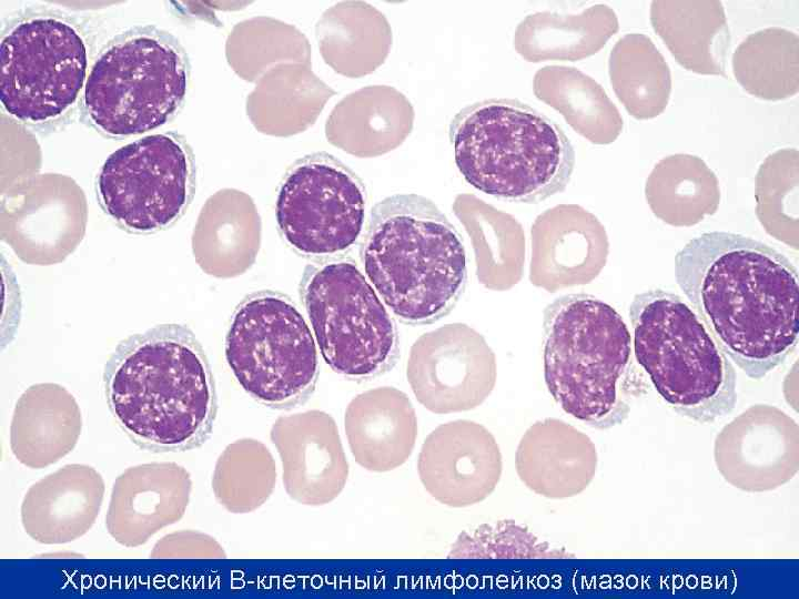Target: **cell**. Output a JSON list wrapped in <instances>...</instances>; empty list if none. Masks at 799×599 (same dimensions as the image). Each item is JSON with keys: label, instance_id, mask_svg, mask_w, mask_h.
<instances>
[{"label": "cell", "instance_id": "cell-8", "mask_svg": "<svg viewBox=\"0 0 799 599\" xmlns=\"http://www.w3.org/2000/svg\"><path fill=\"white\" fill-rule=\"evenodd\" d=\"M299 292L317 348L333 372L361 382L396 364L397 324L354 260L313 261Z\"/></svg>", "mask_w": 799, "mask_h": 599}, {"label": "cell", "instance_id": "cell-19", "mask_svg": "<svg viewBox=\"0 0 799 599\" xmlns=\"http://www.w3.org/2000/svg\"><path fill=\"white\" fill-rule=\"evenodd\" d=\"M345 434L355 461L385 473L412 455L417 435L414 414L396 394L375 392L358 397L345 416Z\"/></svg>", "mask_w": 799, "mask_h": 599}, {"label": "cell", "instance_id": "cell-6", "mask_svg": "<svg viewBox=\"0 0 799 599\" xmlns=\"http://www.w3.org/2000/svg\"><path fill=\"white\" fill-rule=\"evenodd\" d=\"M628 315L636 363L672 410L701 424L734 410L735 367L690 304L651 288L633 297Z\"/></svg>", "mask_w": 799, "mask_h": 599}, {"label": "cell", "instance_id": "cell-2", "mask_svg": "<svg viewBox=\"0 0 799 599\" xmlns=\"http://www.w3.org/2000/svg\"><path fill=\"white\" fill-rule=\"evenodd\" d=\"M103 388L115 423L141 449L185 451L212 433L215 380L185 325L161 324L119 342L105 363Z\"/></svg>", "mask_w": 799, "mask_h": 599}, {"label": "cell", "instance_id": "cell-17", "mask_svg": "<svg viewBox=\"0 0 799 599\" xmlns=\"http://www.w3.org/2000/svg\"><path fill=\"white\" fill-rule=\"evenodd\" d=\"M594 444L579 432L559 424H537L522 437L515 466L519 479L534 493L565 498L583 491L596 471Z\"/></svg>", "mask_w": 799, "mask_h": 599}, {"label": "cell", "instance_id": "cell-11", "mask_svg": "<svg viewBox=\"0 0 799 599\" xmlns=\"http://www.w3.org/2000/svg\"><path fill=\"white\" fill-rule=\"evenodd\" d=\"M196 187L194 154L175 132L149 134L113 151L95 176L104 214L122 230L152 234L175 224Z\"/></svg>", "mask_w": 799, "mask_h": 599}, {"label": "cell", "instance_id": "cell-21", "mask_svg": "<svg viewBox=\"0 0 799 599\" xmlns=\"http://www.w3.org/2000/svg\"><path fill=\"white\" fill-rule=\"evenodd\" d=\"M732 72L749 94L783 100L799 90V38L771 27L749 34L732 54Z\"/></svg>", "mask_w": 799, "mask_h": 599}, {"label": "cell", "instance_id": "cell-1", "mask_svg": "<svg viewBox=\"0 0 799 599\" xmlns=\"http://www.w3.org/2000/svg\"><path fill=\"white\" fill-rule=\"evenodd\" d=\"M675 278L728 358L759 380L798 343L799 277L777 248L739 233L711 231L675 255Z\"/></svg>", "mask_w": 799, "mask_h": 599}, {"label": "cell", "instance_id": "cell-20", "mask_svg": "<svg viewBox=\"0 0 799 599\" xmlns=\"http://www.w3.org/2000/svg\"><path fill=\"white\" fill-rule=\"evenodd\" d=\"M609 74L619 101L635 119H653L666 109L671 73L648 35L628 33L620 38L610 53Z\"/></svg>", "mask_w": 799, "mask_h": 599}, {"label": "cell", "instance_id": "cell-15", "mask_svg": "<svg viewBox=\"0 0 799 599\" xmlns=\"http://www.w3.org/2000/svg\"><path fill=\"white\" fill-rule=\"evenodd\" d=\"M189 471L171 461L140 464L114 481L105 526L121 546L139 547L162 528L179 521L189 505Z\"/></svg>", "mask_w": 799, "mask_h": 599}, {"label": "cell", "instance_id": "cell-7", "mask_svg": "<svg viewBox=\"0 0 799 599\" xmlns=\"http://www.w3.org/2000/svg\"><path fill=\"white\" fill-rule=\"evenodd\" d=\"M190 82L188 54L171 33L153 26L118 34L94 60L82 106L99 132L127 138L168 123L182 108Z\"/></svg>", "mask_w": 799, "mask_h": 599}, {"label": "cell", "instance_id": "cell-10", "mask_svg": "<svg viewBox=\"0 0 799 599\" xmlns=\"http://www.w3.org/2000/svg\"><path fill=\"white\" fill-rule=\"evenodd\" d=\"M88 63V39L71 18L45 11L12 19L0 42L3 111L30 125L63 118L83 92Z\"/></svg>", "mask_w": 799, "mask_h": 599}, {"label": "cell", "instance_id": "cell-16", "mask_svg": "<svg viewBox=\"0 0 799 599\" xmlns=\"http://www.w3.org/2000/svg\"><path fill=\"white\" fill-rule=\"evenodd\" d=\"M104 490V480L93 467L64 465L26 493L20 509L26 534L44 545L82 537L99 516Z\"/></svg>", "mask_w": 799, "mask_h": 599}, {"label": "cell", "instance_id": "cell-4", "mask_svg": "<svg viewBox=\"0 0 799 599\" xmlns=\"http://www.w3.org/2000/svg\"><path fill=\"white\" fill-rule=\"evenodd\" d=\"M544 378L575 419L596 428L621 424L643 382L623 316L586 293L555 298L543 312Z\"/></svg>", "mask_w": 799, "mask_h": 599}, {"label": "cell", "instance_id": "cell-9", "mask_svg": "<svg viewBox=\"0 0 799 599\" xmlns=\"http://www.w3.org/2000/svg\"><path fill=\"white\" fill-rule=\"evenodd\" d=\"M239 385L272 409H292L315 390L318 348L303 314L281 292H253L232 313L224 343Z\"/></svg>", "mask_w": 799, "mask_h": 599}, {"label": "cell", "instance_id": "cell-22", "mask_svg": "<svg viewBox=\"0 0 799 599\" xmlns=\"http://www.w3.org/2000/svg\"><path fill=\"white\" fill-rule=\"evenodd\" d=\"M81 433L77 407H44L42 389H37L12 420L10 447L22 465L41 469L59 461L75 447Z\"/></svg>", "mask_w": 799, "mask_h": 599}, {"label": "cell", "instance_id": "cell-14", "mask_svg": "<svg viewBox=\"0 0 799 599\" xmlns=\"http://www.w3.org/2000/svg\"><path fill=\"white\" fill-rule=\"evenodd\" d=\"M271 439L287 495L306 506L333 501L344 489L348 463L334 422L321 413L280 418Z\"/></svg>", "mask_w": 799, "mask_h": 599}, {"label": "cell", "instance_id": "cell-5", "mask_svg": "<svg viewBox=\"0 0 799 599\" xmlns=\"http://www.w3.org/2000/svg\"><path fill=\"white\" fill-rule=\"evenodd\" d=\"M455 164L474 189L536 204L563 192L575 167L564 130L517 99L493 98L459 110L448 126Z\"/></svg>", "mask_w": 799, "mask_h": 599}, {"label": "cell", "instance_id": "cell-24", "mask_svg": "<svg viewBox=\"0 0 799 599\" xmlns=\"http://www.w3.org/2000/svg\"><path fill=\"white\" fill-rule=\"evenodd\" d=\"M567 552L552 548L526 527L513 520L483 524L462 531L453 542L449 558H549Z\"/></svg>", "mask_w": 799, "mask_h": 599}, {"label": "cell", "instance_id": "cell-25", "mask_svg": "<svg viewBox=\"0 0 799 599\" xmlns=\"http://www.w3.org/2000/svg\"><path fill=\"white\" fill-rule=\"evenodd\" d=\"M153 558H225L223 547L211 536L194 531H175L161 538L153 547Z\"/></svg>", "mask_w": 799, "mask_h": 599}, {"label": "cell", "instance_id": "cell-18", "mask_svg": "<svg viewBox=\"0 0 799 599\" xmlns=\"http://www.w3.org/2000/svg\"><path fill=\"white\" fill-rule=\"evenodd\" d=\"M649 18L681 67L699 74L727 77L730 32L720 1H653Z\"/></svg>", "mask_w": 799, "mask_h": 599}, {"label": "cell", "instance_id": "cell-12", "mask_svg": "<svg viewBox=\"0 0 799 599\" xmlns=\"http://www.w3.org/2000/svg\"><path fill=\"white\" fill-rule=\"evenodd\" d=\"M366 209L362 179L326 152L296 160L282 177L275 197L282 240L312 261L344 257L363 234Z\"/></svg>", "mask_w": 799, "mask_h": 599}, {"label": "cell", "instance_id": "cell-23", "mask_svg": "<svg viewBox=\"0 0 799 599\" xmlns=\"http://www.w3.org/2000/svg\"><path fill=\"white\" fill-rule=\"evenodd\" d=\"M276 465L261 441L243 438L227 445L219 456L212 489L221 506L233 514L251 512L272 495Z\"/></svg>", "mask_w": 799, "mask_h": 599}, {"label": "cell", "instance_id": "cell-13", "mask_svg": "<svg viewBox=\"0 0 799 599\" xmlns=\"http://www.w3.org/2000/svg\"><path fill=\"white\" fill-rule=\"evenodd\" d=\"M494 436L469 422L439 426L424 440L417 471L426 491L443 505L467 507L486 499L502 476Z\"/></svg>", "mask_w": 799, "mask_h": 599}, {"label": "cell", "instance_id": "cell-3", "mask_svg": "<svg viewBox=\"0 0 799 599\" xmlns=\"http://www.w3.org/2000/svg\"><path fill=\"white\" fill-rule=\"evenodd\" d=\"M360 257L385 306L408 325L448 315L468 281L461 233L433 201L415 193L373 206Z\"/></svg>", "mask_w": 799, "mask_h": 599}]
</instances>
